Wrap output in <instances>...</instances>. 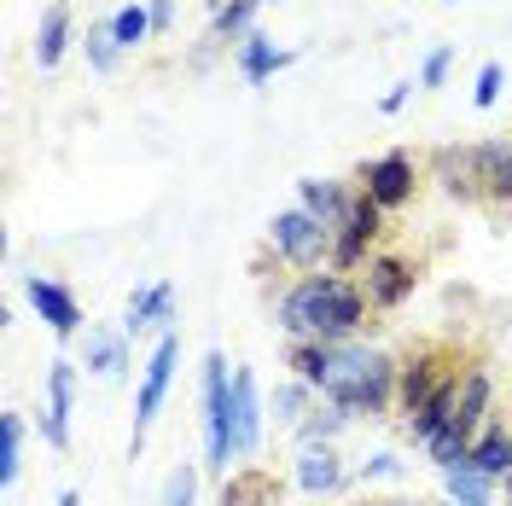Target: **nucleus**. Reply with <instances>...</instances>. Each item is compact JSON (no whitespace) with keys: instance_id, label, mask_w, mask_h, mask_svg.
I'll use <instances>...</instances> for the list:
<instances>
[{"instance_id":"1","label":"nucleus","mask_w":512,"mask_h":506,"mask_svg":"<svg viewBox=\"0 0 512 506\" xmlns=\"http://www.w3.org/2000/svg\"><path fill=\"white\" fill-rule=\"evenodd\" d=\"M367 326V297L344 274H303L280 297V332L291 344H350Z\"/></svg>"},{"instance_id":"2","label":"nucleus","mask_w":512,"mask_h":506,"mask_svg":"<svg viewBox=\"0 0 512 506\" xmlns=\"http://www.w3.org/2000/svg\"><path fill=\"white\" fill-rule=\"evenodd\" d=\"M396 373L402 361H390L384 349H361V344H338L332 349V373L320 384V396L344 413H384L396 402Z\"/></svg>"},{"instance_id":"3","label":"nucleus","mask_w":512,"mask_h":506,"mask_svg":"<svg viewBox=\"0 0 512 506\" xmlns=\"http://www.w3.org/2000/svg\"><path fill=\"white\" fill-rule=\"evenodd\" d=\"M204 443H210V466L227 472L233 454V379H227V355L210 349L204 355Z\"/></svg>"},{"instance_id":"4","label":"nucleus","mask_w":512,"mask_h":506,"mask_svg":"<svg viewBox=\"0 0 512 506\" xmlns=\"http://www.w3.org/2000/svg\"><path fill=\"white\" fill-rule=\"evenodd\" d=\"M454 373H466V367H460V355H448L443 344L414 349V355L402 361V373H396V408H402V419H414V413L443 390V379H454Z\"/></svg>"},{"instance_id":"5","label":"nucleus","mask_w":512,"mask_h":506,"mask_svg":"<svg viewBox=\"0 0 512 506\" xmlns=\"http://www.w3.org/2000/svg\"><path fill=\"white\" fill-rule=\"evenodd\" d=\"M268 239H274V251L286 256L291 268H320L326 256H332V227L315 222L309 210H286V216H274V227H268Z\"/></svg>"},{"instance_id":"6","label":"nucleus","mask_w":512,"mask_h":506,"mask_svg":"<svg viewBox=\"0 0 512 506\" xmlns=\"http://www.w3.org/2000/svg\"><path fill=\"white\" fill-rule=\"evenodd\" d=\"M175 361H181V338L175 332H163L158 349H152V361H146V379H140V396H134V448L146 443V425L158 419L163 396H169V379H175Z\"/></svg>"},{"instance_id":"7","label":"nucleus","mask_w":512,"mask_h":506,"mask_svg":"<svg viewBox=\"0 0 512 506\" xmlns=\"http://www.w3.org/2000/svg\"><path fill=\"white\" fill-rule=\"evenodd\" d=\"M419 285V262L408 256H367V280H361V297H367V309H402L408 297H414Z\"/></svg>"},{"instance_id":"8","label":"nucleus","mask_w":512,"mask_h":506,"mask_svg":"<svg viewBox=\"0 0 512 506\" xmlns=\"http://www.w3.org/2000/svg\"><path fill=\"white\" fill-rule=\"evenodd\" d=\"M379 233H384V210L373 204V198H367V192H355L350 216H344L338 239H332V268H361Z\"/></svg>"},{"instance_id":"9","label":"nucleus","mask_w":512,"mask_h":506,"mask_svg":"<svg viewBox=\"0 0 512 506\" xmlns=\"http://www.w3.org/2000/svg\"><path fill=\"white\" fill-rule=\"evenodd\" d=\"M361 181H367L361 192H367L379 210H402V204L414 198V158H408V152H384V158L367 163Z\"/></svg>"},{"instance_id":"10","label":"nucleus","mask_w":512,"mask_h":506,"mask_svg":"<svg viewBox=\"0 0 512 506\" xmlns=\"http://www.w3.org/2000/svg\"><path fill=\"white\" fill-rule=\"evenodd\" d=\"M70 408H76V367L53 361V373H47V413H41V437L53 448H70Z\"/></svg>"},{"instance_id":"11","label":"nucleus","mask_w":512,"mask_h":506,"mask_svg":"<svg viewBox=\"0 0 512 506\" xmlns=\"http://www.w3.org/2000/svg\"><path fill=\"white\" fill-rule=\"evenodd\" d=\"M262 448V396H256V373L239 367L233 373V454H256Z\"/></svg>"},{"instance_id":"12","label":"nucleus","mask_w":512,"mask_h":506,"mask_svg":"<svg viewBox=\"0 0 512 506\" xmlns=\"http://www.w3.org/2000/svg\"><path fill=\"white\" fill-rule=\"evenodd\" d=\"M30 303H35V315L47 320L59 338H76V332H82V303H76L59 280H41V274H35V280H30Z\"/></svg>"},{"instance_id":"13","label":"nucleus","mask_w":512,"mask_h":506,"mask_svg":"<svg viewBox=\"0 0 512 506\" xmlns=\"http://www.w3.org/2000/svg\"><path fill=\"white\" fill-rule=\"evenodd\" d=\"M169 315H175V285L169 280H158V285H140V291H134V297H128V332H134V338H140V332H169Z\"/></svg>"},{"instance_id":"14","label":"nucleus","mask_w":512,"mask_h":506,"mask_svg":"<svg viewBox=\"0 0 512 506\" xmlns=\"http://www.w3.org/2000/svg\"><path fill=\"white\" fill-rule=\"evenodd\" d=\"M478 198L512 210V140H483L478 146Z\"/></svg>"},{"instance_id":"15","label":"nucleus","mask_w":512,"mask_h":506,"mask_svg":"<svg viewBox=\"0 0 512 506\" xmlns=\"http://www.w3.org/2000/svg\"><path fill=\"white\" fill-rule=\"evenodd\" d=\"M466 466H478L489 483H507L512 477V431L501 425V419H489L478 431V443H472V460Z\"/></svg>"},{"instance_id":"16","label":"nucleus","mask_w":512,"mask_h":506,"mask_svg":"<svg viewBox=\"0 0 512 506\" xmlns=\"http://www.w3.org/2000/svg\"><path fill=\"white\" fill-rule=\"evenodd\" d=\"M350 204H355V192H344L338 181H303V187H297V210H309V216H315V222H326L332 233L344 227Z\"/></svg>"},{"instance_id":"17","label":"nucleus","mask_w":512,"mask_h":506,"mask_svg":"<svg viewBox=\"0 0 512 506\" xmlns=\"http://www.w3.org/2000/svg\"><path fill=\"white\" fill-rule=\"evenodd\" d=\"M338 483H344V466H338L332 443L303 448V460H297V489H303V495H332Z\"/></svg>"},{"instance_id":"18","label":"nucleus","mask_w":512,"mask_h":506,"mask_svg":"<svg viewBox=\"0 0 512 506\" xmlns=\"http://www.w3.org/2000/svg\"><path fill=\"white\" fill-rule=\"evenodd\" d=\"M437 181L460 198H478V146H443L437 152Z\"/></svg>"},{"instance_id":"19","label":"nucleus","mask_w":512,"mask_h":506,"mask_svg":"<svg viewBox=\"0 0 512 506\" xmlns=\"http://www.w3.org/2000/svg\"><path fill=\"white\" fill-rule=\"evenodd\" d=\"M489 390H495L489 373H483V367H466V379H460V408H454V425H460V431L478 437L483 425H489Z\"/></svg>"},{"instance_id":"20","label":"nucleus","mask_w":512,"mask_h":506,"mask_svg":"<svg viewBox=\"0 0 512 506\" xmlns=\"http://www.w3.org/2000/svg\"><path fill=\"white\" fill-rule=\"evenodd\" d=\"M64 47H70V6H47V18L35 30V64L53 70L64 59Z\"/></svg>"},{"instance_id":"21","label":"nucleus","mask_w":512,"mask_h":506,"mask_svg":"<svg viewBox=\"0 0 512 506\" xmlns=\"http://www.w3.org/2000/svg\"><path fill=\"white\" fill-rule=\"evenodd\" d=\"M274 495H280V483L268 472H233L222 483V506H274Z\"/></svg>"},{"instance_id":"22","label":"nucleus","mask_w":512,"mask_h":506,"mask_svg":"<svg viewBox=\"0 0 512 506\" xmlns=\"http://www.w3.org/2000/svg\"><path fill=\"white\" fill-rule=\"evenodd\" d=\"M280 64H291V53H274V41H268V35H256V30H251L245 41H239V70H245L251 82L274 76Z\"/></svg>"},{"instance_id":"23","label":"nucleus","mask_w":512,"mask_h":506,"mask_svg":"<svg viewBox=\"0 0 512 506\" xmlns=\"http://www.w3.org/2000/svg\"><path fill=\"white\" fill-rule=\"evenodd\" d=\"M18 466H24V419L18 413H0V483L6 489L18 483Z\"/></svg>"},{"instance_id":"24","label":"nucleus","mask_w":512,"mask_h":506,"mask_svg":"<svg viewBox=\"0 0 512 506\" xmlns=\"http://www.w3.org/2000/svg\"><path fill=\"white\" fill-rule=\"evenodd\" d=\"M332 349L338 344H291V373L309 384V390H320L326 373H332Z\"/></svg>"},{"instance_id":"25","label":"nucleus","mask_w":512,"mask_h":506,"mask_svg":"<svg viewBox=\"0 0 512 506\" xmlns=\"http://www.w3.org/2000/svg\"><path fill=\"white\" fill-rule=\"evenodd\" d=\"M443 483H448V501L454 506H489V489H495L478 466H454V472H443Z\"/></svg>"},{"instance_id":"26","label":"nucleus","mask_w":512,"mask_h":506,"mask_svg":"<svg viewBox=\"0 0 512 506\" xmlns=\"http://www.w3.org/2000/svg\"><path fill=\"white\" fill-rule=\"evenodd\" d=\"M88 367H94L99 379H117L128 367V344L117 332H94V338H88Z\"/></svg>"},{"instance_id":"27","label":"nucleus","mask_w":512,"mask_h":506,"mask_svg":"<svg viewBox=\"0 0 512 506\" xmlns=\"http://www.w3.org/2000/svg\"><path fill=\"white\" fill-rule=\"evenodd\" d=\"M472 443H478L472 431H460V425H448L443 437H437V443H425V448H431V460H437L443 472H454V466H466V460H472Z\"/></svg>"},{"instance_id":"28","label":"nucleus","mask_w":512,"mask_h":506,"mask_svg":"<svg viewBox=\"0 0 512 506\" xmlns=\"http://www.w3.org/2000/svg\"><path fill=\"white\" fill-rule=\"evenodd\" d=\"M256 6H262V0H227V6H216V41H245Z\"/></svg>"},{"instance_id":"29","label":"nucleus","mask_w":512,"mask_h":506,"mask_svg":"<svg viewBox=\"0 0 512 506\" xmlns=\"http://www.w3.org/2000/svg\"><path fill=\"white\" fill-rule=\"evenodd\" d=\"M111 35H117V47H140L152 35V6H123L111 18Z\"/></svg>"},{"instance_id":"30","label":"nucleus","mask_w":512,"mask_h":506,"mask_svg":"<svg viewBox=\"0 0 512 506\" xmlns=\"http://www.w3.org/2000/svg\"><path fill=\"white\" fill-rule=\"evenodd\" d=\"M344 419H350L344 408H332V413H315V419H303V425H297V437H303L309 448H315V443H332V437L344 431Z\"/></svg>"},{"instance_id":"31","label":"nucleus","mask_w":512,"mask_h":506,"mask_svg":"<svg viewBox=\"0 0 512 506\" xmlns=\"http://www.w3.org/2000/svg\"><path fill=\"white\" fill-rule=\"evenodd\" d=\"M82 47H88V64H94V70H111V64H117V35H111V24H94Z\"/></svg>"},{"instance_id":"32","label":"nucleus","mask_w":512,"mask_h":506,"mask_svg":"<svg viewBox=\"0 0 512 506\" xmlns=\"http://www.w3.org/2000/svg\"><path fill=\"white\" fill-rule=\"evenodd\" d=\"M501 76H507V70H501L495 59H489V64L478 70V88H472V105H478V111H489V105L501 99Z\"/></svg>"},{"instance_id":"33","label":"nucleus","mask_w":512,"mask_h":506,"mask_svg":"<svg viewBox=\"0 0 512 506\" xmlns=\"http://www.w3.org/2000/svg\"><path fill=\"white\" fill-rule=\"evenodd\" d=\"M309 396H315L309 384H303V379H291L286 390L274 396V408H280V419H297V425H303V402H309Z\"/></svg>"},{"instance_id":"34","label":"nucleus","mask_w":512,"mask_h":506,"mask_svg":"<svg viewBox=\"0 0 512 506\" xmlns=\"http://www.w3.org/2000/svg\"><path fill=\"white\" fill-rule=\"evenodd\" d=\"M448 64H454V47H437V53H431V59L419 64V88H443Z\"/></svg>"},{"instance_id":"35","label":"nucleus","mask_w":512,"mask_h":506,"mask_svg":"<svg viewBox=\"0 0 512 506\" xmlns=\"http://www.w3.org/2000/svg\"><path fill=\"white\" fill-rule=\"evenodd\" d=\"M192 483H198V477H192V466H181V472H175V483H169V506H192Z\"/></svg>"},{"instance_id":"36","label":"nucleus","mask_w":512,"mask_h":506,"mask_svg":"<svg viewBox=\"0 0 512 506\" xmlns=\"http://www.w3.org/2000/svg\"><path fill=\"white\" fill-rule=\"evenodd\" d=\"M367 477H402V460L396 454H373L367 460Z\"/></svg>"},{"instance_id":"37","label":"nucleus","mask_w":512,"mask_h":506,"mask_svg":"<svg viewBox=\"0 0 512 506\" xmlns=\"http://www.w3.org/2000/svg\"><path fill=\"white\" fill-rule=\"evenodd\" d=\"M175 24V0H152V30H169Z\"/></svg>"},{"instance_id":"38","label":"nucleus","mask_w":512,"mask_h":506,"mask_svg":"<svg viewBox=\"0 0 512 506\" xmlns=\"http://www.w3.org/2000/svg\"><path fill=\"white\" fill-rule=\"evenodd\" d=\"M408 94H414V82H402V88H390V94L379 99L384 111H402V105H408Z\"/></svg>"},{"instance_id":"39","label":"nucleus","mask_w":512,"mask_h":506,"mask_svg":"<svg viewBox=\"0 0 512 506\" xmlns=\"http://www.w3.org/2000/svg\"><path fill=\"white\" fill-rule=\"evenodd\" d=\"M53 506H82V495H76V489H64V495H59Z\"/></svg>"},{"instance_id":"40","label":"nucleus","mask_w":512,"mask_h":506,"mask_svg":"<svg viewBox=\"0 0 512 506\" xmlns=\"http://www.w3.org/2000/svg\"><path fill=\"white\" fill-rule=\"evenodd\" d=\"M384 506H419V501H384Z\"/></svg>"},{"instance_id":"41","label":"nucleus","mask_w":512,"mask_h":506,"mask_svg":"<svg viewBox=\"0 0 512 506\" xmlns=\"http://www.w3.org/2000/svg\"><path fill=\"white\" fill-rule=\"evenodd\" d=\"M507 506H512V477H507Z\"/></svg>"}]
</instances>
